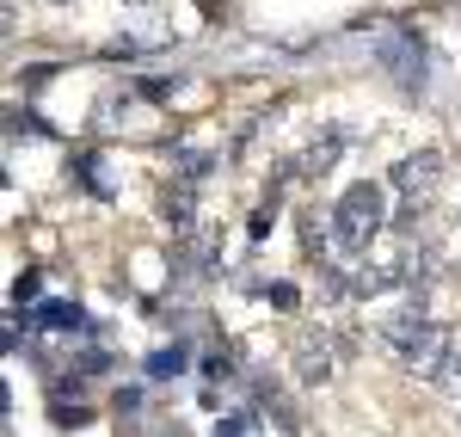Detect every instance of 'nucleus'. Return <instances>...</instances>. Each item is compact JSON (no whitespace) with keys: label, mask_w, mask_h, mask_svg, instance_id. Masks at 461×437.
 <instances>
[{"label":"nucleus","mask_w":461,"mask_h":437,"mask_svg":"<svg viewBox=\"0 0 461 437\" xmlns=\"http://www.w3.org/2000/svg\"><path fill=\"white\" fill-rule=\"evenodd\" d=\"M388 228V191L375 179H357L345 185V197L332 204V234H339V247H332V259H351L363 253L375 234Z\"/></svg>","instance_id":"nucleus-1"},{"label":"nucleus","mask_w":461,"mask_h":437,"mask_svg":"<svg viewBox=\"0 0 461 437\" xmlns=\"http://www.w3.org/2000/svg\"><path fill=\"white\" fill-rule=\"evenodd\" d=\"M437 185H443V154L437 148H419L393 167V191H400V216H425L437 204Z\"/></svg>","instance_id":"nucleus-2"},{"label":"nucleus","mask_w":461,"mask_h":437,"mask_svg":"<svg viewBox=\"0 0 461 437\" xmlns=\"http://www.w3.org/2000/svg\"><path fill=\"white\" fill-rule=\"evenodd\" d=\"M375 62L406 86V93H425L430 80V56H425V37L419 32H388L382 43H375Z\"/></svg>","instance_id":"nucleus-3"},{"label":"nucleus","mask_w":461,"mask_h":437,"mask_svg":"<svg viewBox=\"0 0 461 437\" xmlns=\"http://www.w3.org/2000/svg\"><path fill=\"white\" fill-rule=\"evenodd\" d=\"M332 345H339L332 332H295V339H289V369H295L308 388H320V382L332 376V364H339Z\"/></svg>","instance_id":"nucleus-4"},{"label":"nucleus","mask_w":461,"mask_h":437,"mask_svg":"<svg viewBox=\"0 0 461 437\" xmlns=\"http://www.w3.org/2000/svg\"><path fill=\"white\" fill-rule=\"evenodd\" d=\"M339 154H345V130H320L295 160H284V179H326L339 167Z\"/></svg>","instance_id":"nucleus-5"},{"label":"nucleus","mask_w":461,"mask_h":437,"mask_svg":"<svg viewBox=\"0 0 461 437\" xmlns=\"http://www.w3.org/2000/svg\"><path fill=\"white\" fill-rule=\"evenodd\" d=\"M191 216H197V185L178 179L160 191V222H173V228H191Z\"/></svg>","instance_id":"nucleus-6"},{"label":"nucleus","mask_w":461,"mask_h":437,"mask_svg":"<svg viewBox=\"0 0 461 437\" xmlns=\"http://www.w3.org/2000/svg\"><path fill=\"white\" fill-rule=\"evenodd\" d=\"M173 167H178V179H191V185H203L215 173V154H203L197 142H173Z\"/></svg>","instance_id":"nucleus-7"},{"label":"nucleus","mask_w":461,"mask_h":437,"mask_svg":"<svg viewBox=\"0 0 461 437\" xmlns=\"http://www.w3.org/2000/svg\"><path fill=\"white\" fill-rule=\"evenodd\" d=\"M86 314H80V302H32V327L50 332V327H80Z\"/></svg>","instance_id":"nucleus-8"},{"label":"nucleus","mask_w":461,"mask_h":437,"mask_svg":"<svg viewBox=\"0 0 461 437\" xmlns=\"http://www.w3.org/2000/svg\"><path fill=\"white\" fill-rule=\"evenodd\" d=\"M74 173L93 185V197H111V191H117V185H111V167L99 160V148H80V154H74Z\"/></svg>","instance_id":"nucleus-9"},{"label":"nucleus","mask_w":461,"mask_h":437,"mask_svg":"<svg viewBox=\"0 0 461 437\" xmlns=\"http://www.w3.org/2000/svg\"><path fill=\"white\" fill-rule=\"evenodd\" d=\"M123 123H130V99H123V93H105L99 111H93V130H99V136H117Z\"/></svg>","instance_id":"nucleus-10"},{"label":"nucleus","mask_w":461,"mask_h":437,"mask_svg":"<svg viewBox=\"0 0 461 437\" xmlns=\"http://www.w3.org/2000/svg\"><path fill=\"white\" fill-rule=\"evenodd\" d=\"M221 437H252V432H271V413H221L215 419Z\"/></svg>","instance_id":"nucleus-11"},{"label":"nucleus","mask_w":461,"mask_h":437,"mask_svg":"<svg viewBox=\"0 0 461 437\" xmlns=\"http://www.w3.org/2000/svg\"><path fill=\"white\" fill-rule=\"evenodd\" d=\"M265 302H271V308H277V314H295V308H302V290H295V284H289V278H277V284H265Z\"/></svg>","instance_id":"nucleus-12"},{"label":"nucleus","mask_w":461,"mask_h":437,"mask_svg":"<svg viewBox=\"0 0 461 437\" xmlns=\"http://www.w3.org/2000/svg\"><path fill=\"white\" fill-rule=\"evenodd\" d=\"M50 425H62V432H74V425H93V413H86V406L80 401H62V395H56V401H50Z\"/></svg>","instance_id":"nucleus-13"},{"label":"nucleus","mask_w":461,"mask_h":437,"mask_svg":"<svg viewBox=\"0 0 461 437\" xmlns=\"http://www.w3.org/2000/svg\"><path fill=\"white\" fill-rule=\"evenodd\" d=\"M185 364H191V351L173 345V351H154V358H148V376H178Z\"/></svg>","instance_id":"nucleus-14"},{"label":"nucleus","mask_w":461,"mask_h":437,"mask_svg":"<svg viewBox=\"0 0 461 437\" xmlns=\"http://www.w3.org/2000/svg\"><path fill=\"white\" fill-rule=\"evenodd\" d=\"M437 382H443V395H449V401H461V345L449 351V364H443V376H437Z\"/></svg>","instance_id":"nucleus-15"},{"label":"nucleus","mask_w":461,"mask_h":437,"mask_svg":"<svg viewBox=\"0 0 461 437\" xmlns=\"http://www.w3.org/2000/svg\"><path fill=\"white\" fill-rule=\"evenodd\" d=\"M111 406H117V419H136V413H142V388H136V382H130V388H117Z\"/></svg>","instance_id":"nucleus-16"},{"label":"nucleus","mask_w":461,"mask_h":437,"mask_svg":"<svg viewBox=\"0 0 461 437\" xmlns=\"http://www.w3.org/2000/svg\"><path fill=\"white\" fill-rule=\"evenodd\" d=\"M32 302H37V271H25V278H13V314L32 308Z\"/></svg>","instance_id":"nucleus-17"},{"label":"nucleus","mask_w":461,"mask_h":437,"mask_svg":"<svg viewBox=\"0 0 461 437\" xmlns=\"http://www.w3.org/2000/svg\"><path fill=\"white\" fill-rule=\"evenodd\" d=\"M203 6V19H228V0H197Z\"/></svg>","instance_id":"nucleus-18"},{"label":"nucleus","mask_w":461,"mask_h":437,"mask_svg":"<svg viewBox=\"0 0 461 437\" xmlns=\"http://www.w3.org/2000/svg\"><path fill=\"white\" fill-rule=\"evenodd\" d=\"M130 6H154V0H130Z\"/></svg>","instance_id":"nucleus-19"},{"label":"nucleus","mask_w":461,"mask_h":437,"mask_svg":"<svg viewBox=\"0 0 461 437\" xmlns=\"http://www.w3.org/2000/svg\"><path fill=\"white\" fill-rule=\"evenodd\" d=\"M50 6H68V0H50Z\"/></svg>","instance_id":"nucleus-20"}]
</instances>
